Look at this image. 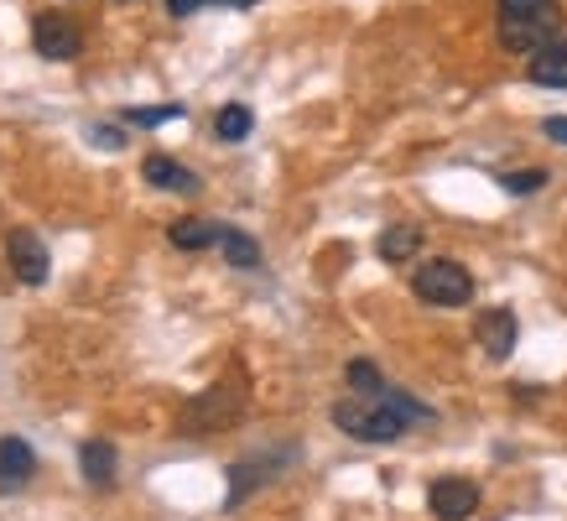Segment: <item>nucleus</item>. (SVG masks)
Returning a JSON list of instances; mask_svg holds the SVG:
<instances>
[{"mask_svg":"<svg viewBox=\"0 0 567 521\" xmlns=\"http://www.w3.org/2000/svg\"><path fill=\"white\" fill-rule=\"evenodd\" d=\"M32 469H37V453H32L27 438H0V496L27 486V480H32Z\"/></svg>","mask_w":567,"mask_h":521,"instance_id":"obj_10","label":"nucleus"},{"mask_svg":"<svg viewBox=\"0 0 567 521\" xmlns=\"http://www.w3.org/2000/svg\"><path fill=\"white\" fill-rule=\"evenodd\" d=\"M532 79L547 89H567V37H557L551 48H542L532 58Z\"/></svg>","mask_w":567,"mask_h":521,"instance_id":"obj_12","label":"nucleus"},{"mask_svg":"<svg viewBox=\"0 0 567 521\" xmlns=\"http://www.w3.org/2000/svg\"><path fill=\"white\" fill-rule=\"evenodd\" d=\"M141 177H146L152 188H162V193H188V198L198 193V177H193L183 162H173L167 152H152V156H146V162H141Z\"/></svg>","mask_w":567,"mask_h":521,"instance_id":"obj_9","label":"nucleus"},{"mask_svg":"<svg viewBox=\"0 0 567 521\" xmlns=\"http://www.w3.org/2000/svg\"><path fill=\"white\" fill-rule=\"evenodd\" d=\"M245 412V386H240V370L229 381H214L204 397H193L183 407V433H219L229 422H240Z\"/></svg>","mask_w":567,"mask_h":521,"instance_id":"obj_3","label":"nucleus"},{"mask_svg":"<svg viewBox=\"0 0 567 521\" xmlns=\"http://www.w3.org/2000/svg\"><path fill=\"white\" fill-rule=\"evenodd\" d=\"M344 376H349V386H354V397H375L380 386H385V381H380V370L370 360H349Z\"/></svg>","mask_w":567,"mask_h":521,"instance_id":"obj_18","label":"nucleus"},{"mask_svg":"<svg viewBox=\"0 0 567 521\" xmlns=\"http://www.w3.org/2000/svg\"><path fill=\"white\" fill-rule=\"evenodd\" d=\"M219 229L214 219H177L173 225V245L177 251H204V245H219Z\"/></svg>","mask_w":567,"mask_h":521,"instance_id":"obj_15","label":"nucleus"},{"mask_svg":"<svg viewBox=\"0 0 567 521\" xmlns=\"http://www.w3.org/2000/svg\"><path fill=\"white\" fill-rule=\"evenodd\" d=\"M547 136H551V141H563V146H567V115H551V121H547Z\"/></svg>","mask_w":567,"mask_h":521,"instance_id":"obj_22","label":"nucleus"},{"mask_svg":"<svg viewBox=\"0 0 567 521\" xmlns=\"http://www.w3.org/2000/svg\"><path fill=\"white\" fill-rule=\"evenodd\" d=\"M422 251V225H391L380 235V260H412Z\"/></svg>","mask_w":567,"mask_h":521,"instance_id":"obj_13","label":"nucleus"},{"mask_svg":"<svg viewBox=\"0 0 567 521\" xmlns=\"http://www.w3.org/2000/svg\"><path fill=\"white\" fill-rule=\"evenodd\" d=\"M499 183H505V193H536V188H547V173L542 167H520V173H505Z\"/></svg>","mask_w":567,"mask_h":521,"instance_id":"obj_19","label":"nucleus"},{"mask_svg":"<svg viewBox=\"0 0 567 521\" xmlns=\"http://www.w3.org/2000/svg\"><path fill=\"white\" fill-rule=\"evenodd\" d=\"M219 6H235V11H245V6H256V0H219Z\"/></svg>","mask_w":567,"mask_h":521,"instance_id":"obj_24","label":"nucleus"},{"mask_svg":"<svg viewBox=\"0 0 567 521\" xmlns=\"http://www.w3.org/2000/svg\"><path fill=\"white\" fill-rule=\"evenodd\" d=\"M563 37V6L557 0H499V48L536 58Z\"/></svg>","mask_w":567,"mask_h":521,"instance_id":"obj_1","label":"nucleus"},{"mask_svg":"<svg viewBox=\"0 0 567 521\" xmlns=\"http://www.w3.org/2000/svg\"><path fill=\"white\" fill-rule=\"evenodd\" d=\"M427 505L437 521H468L480 511V486L464 480V474H443V480H432Z\"/></svg>","mask_w":567,"mask_h":521,"instance_id":"obj_6","label":"nucleus"},{"mask_svg":"<svg viewBox=\"0 0 567 521\" xmlns=\"http://www.w3.org/2000/svg\"><path fill=\"white\" fill-rule=\"evenodd\" d=\"M219 251L229 266H240V272H256L260 266V245L245 235V229H219Z\"/></svg>","mask_w":567,"mask_h":521,"instance_id":"obj_14","label":"nucleus"},{"mask_svg":"<svg viewBox=\"0 0 567 521\" xmlns=\"http://www.w3.org/2000/svg\"><path fill=\"white\" fill-rule=\"evenodd\" d=\"M260 480H271V464H256V459H245V464H235L229 469V511H235V505L245 501V496H250V490L260 486Z\"/></svg>","mask_w":567,"mask_h":521,"instance_id":"obj_16","label":"nucleus"},{"mask_svg":"<svg viewBox=\"0 0 567 521\" xmlns=\"http://www.w3.org/2000/svg\"><path fill=\"white\" fill-rule=\"evenodd\" d=\"M412 293L422 297V303H432V308H464L468 297H474V277H468L458 260H422L412 277Z\"/></svg>","mask_w":567,"mask_h":521,"instance_id":"obj_4","label":"nucleus"},{"mask_svg":"<svg viewBox=\"0 0 567 521\" xmlns=\"http://www.w3.org/2000/svg\"><path fill=\"white\" fill-rule=\"evenodd\" d=\"M516 313L511 308H484L480 318H474V339L484 345V355L489 360H505L511 349H516Z\"/></svg>","mask_w":567,"mask_h":521,"instance_id":"obj_8","label":"nucleus"},{"mask_svg":"<svg viewBox=\"0 0 567 521\" xmlns=\"http://www.w3.org/2000/svg\"><path fill=\"white\" fill-rule=\"evenodd\" d=\"M115 443H104V438H89L84 449H79V469H84V480L94 490H110L115 486Z\"/></svg>","mask_w":567,"mask_h":521,"instance_id":"obj_11","label":"nucleus"},{"mask_svg":"<svg viewBox=\"0 0 567 521\" xmlns=\"http://www.w3.org/2000/svg\"><path fill=\"white\" fill-rule=\"evenodd\" d=\"M32 42L48 63H73V58L84 52V27L73 17H63V11H42V17L32 21Z\"/></svg>","mask_w":567,"mask_h":521,"instance_id":"obj_5","label":"nucleus"},{"mask_svg":"<svg viewBox=\"0 0 567 521\" xmlns=\"http://www.w3.org/2000/svg\"><path fill=\"white\" fill-rule=\"evenodd\" d=\"M6 260H11V272H17L27 287H42L52 272V260H48V245L37 241L32 229H11L6 235Z\"/></svg>","mask_w":567,"mask_h":521,"instance_id":"obj_7","label":"nucleus"},{"mask_svg":"<svg viewBox=\"0 0 567 521\" xmlns=\"http://www.w3.org/2000/svg\"><path fill=\"white\" fill-rule=\"evenodd\" d=\"M250 125H256V115H250L245 104H224L219 115H214V136L219 141H245L250 136Z\"/></svg>","mask_w":567,"mask_h":521,"instance_id":"obj_17","label":"nucleus"},{"mask_svg":"<svg viewBox=\"0 0 567 521\" xmlns=\"http://www.w3.org/2000/svg\"><path fill=\"white\" fill-rule=\"evenodd\" d=\"M94 136H100V146H121V131H110V125H100Z\"/></svg>","mask_w":567,"mask_h":521,"instance_id":"obj_23","label":"nucleus"},{"mask_svg":"<svg viewBox=\"0 0 567 521\" xmlns=\"http://www.w3.org/2000/svg\"><path fill=\"white\" fill-rule=\"evenodd\" d=\"M183 115V104H156V110H131L125 121H136V125H167Z\"/></svg>","mask_w":567,"mask_h":521,"instance_id":"obj_20","label":"nucleus"},{"mask_svg":"<svg viewBox=\"0 0 567 521\" xmlns=\"http://www.w3.org/2000/svg\"><path fill=\"white\" fill-rule=\"evenodd\" d=\"M333 422H339L349 438H360V443H395V438L412 428V422L395 412V407L380 397V391H375V397H344V401H333Z\"/></svg>","mask_w":567,"mask_h":521,"instance_id":"obj_2","label":"nucleus"},{"mask_svg":"<svg viewBox=\"0 0 567 521\" xmlns=\"http://www.w3.org/2000/svg\"><path fill=\"white\" fill-rule=\"evenodd\" d=\"M204 6H219V0H167L173 17H193V11H204Z\"/></svg>","mask_w":567,"mask_h":521,"instance_id":"obj_21","label":"nucleus"}]
</instances>
